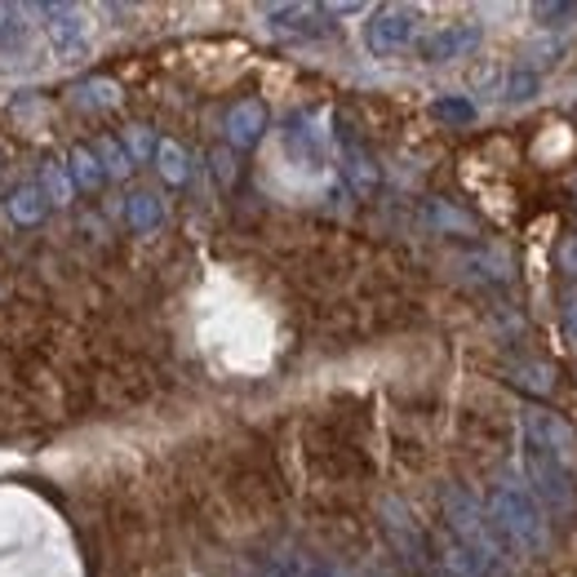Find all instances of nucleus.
Segmentation results:
<instances>
[{
  "label": "nucleus",
  "instance_id": "nucleus-7",
  "mask_svg": "<svg viewBox=\"0 0 577 577\" xmlns=\"http://www.w3.org/2000/svg\"><path fill=\"white\" fill-rule=\"evenodd\" d=\"M480 40H485L480 22H453V27H440L436 36H427V40L418 45V53H422L427 62H453V58L476 53Z\"/></svg>",
  "mask_w": 577,
  "mask_h": 577
},
{
  "label": "nucleus",
  "instance_id": "nucleus-27",
  "mask_svg": "<svg viewBox=\"0 0 577 577\" xmlns=\"http://www.w3.org/2000/svg\"><path fill=\"white\" fill-rule=\"evenodd\" d=\"M272 577H285V569H276V574H272Z\"/></svg>",
  "mask_w": 577,
  "mask_h": 577
},
{
  "label": "nucleus",
  "instance_id": "nucleus-26",
  "mask_svg": "<svg viewBox=\"0 0 577 577\" xmlns=\"http://www.w3.org/2000/svg\"><path fill=\"white\" fill-rule=\"evenodd\" d=\"M9 18H18V9H9V4H0V27H4Z\"/></svg>",
  "mask_w": 577,
  "mask_h": 577
},
{
  "label": "nucleus",
  "instance_id": "nucleus-23",
  "mask_svg": "<svg viewBox=\"0 0 577 577\" xmlns=\"http://www.w3.org/2000/svg\"><path fill=\"white\" fill-rule=\"evenodd\" d=\"M534 13H538V18H547V22L556 27V22H565V18H574V13H577V4H574V0H560V4L551 0V4H534Z\"/></svg>",
  "mask_w": 577,
  "mask_h": 577
},
{
  "label": "nucleus",
  "instance_id": "nucleus-18",
  "mask_svg": "<svg viewBox=\"0 0 577 577\" xmlns=\"http://www.w3.org/2000/svg\"><path fill=\"white\" fill-rule=\"evenodd\" d=\"M45 196H40V187H18L13 196H9V218L13 223H40L45 218Z\"/></svg>",
  "mask_w": 577,
  "mask_h": 577
},
{
  "label": "nucleus",
  "instance_id": "nucleus-5",
  "mask_svg": "<svg viewBox=\"0 0 577 577\" xmlns=\"http://www.w3.org/2000/svg\"><path fill=\"white\" fill-rule=\"evenodd\" d=\"M520 467H525V480L534 485L529 493L534 498H542V502H551V507H574V471L565 467V462H556V458H547V453H534V449H525L520 444Z\"/></svg>",
  "mask_w": 577,
  "mask_h": 577
},
{
  "label": "nucleus",
  "instance_id": "nucleus-12",
  "mask_svg": "<svg viewBox=\"0 0 577 577\" xmlns=\"http://www.w3.org/2000/svg\"><path fill=\"white\" fill-rule=\"evenodd\" d=\"M382 516H387V529H391L395 547H400L409 560H422V556H427V538H422V529L409 520V511H404L400 502H382Z\"/></svg>",
  "mask_w": 577,
  "mask_h": 577
},
{
  "label": "nucleus",
  "instance_id": "nucleus-11",
  "mask_svg": "<svg viewBox=\"0 0 577 577\" xmlns=\"http://www.w3.org/2000/svg\"><path fill=\"white\" fill-rule=\"evenodd\" d=\"M267 18L276 31H297V36H315L324 31L320 18H329L320 4H267Z\"/></svg>",
  "mask_w": 577,
  "mask_h": 577
},
{
  "label": "nucleus",
  "instance_id": "nucleus-20",
  "mask_svg": "<svg viewBox=\"0 0 577 577\" xmlns=\"http://www.w3.org/2000/svg\"><path fill=\"white\" fill-rule=\"evenodd\" d=\"M534 94H538V71L511 67V71H507V85H502V98H507V102H525V98H534Z\"/></svg>",
  "mask_w": 577,
  "mask_h": 577
},
{
  "label": "nucleus",
  "instance_id": "nucleus-24",
  "mask_svg": "<svg viewBox=\"0 0 577 577\" xmlns=\"http://www.w3.org/2000/svg\"><path fill=\"white\" fill-rule=\"evenodd\" d=\"M285 577H342V574L329 569V565H293V569H285Z\"/></svg>",
  "mask_w": 577,
  "mask_h": 577
},
{
  "label": "nucleus",
  "instance_id": "nucleus-10",
  "mask_svg": "<svg viewBox=\"0 0 577 577\" xmlns=\"http://www.w3.org/2000/svg\"><path fill=\"white\" fill-rule=\"evenodd\" d=\"M285 147L288 156H297L302 165H315L324 156V129H315V120L302 111V116H288L285 125Z\"/></svg>",
  "mask_w": 577,
  "mask_h": 577
},
{
  "label": "nucleus",
  "instance_id": "nucleus-8",
  "mask_svg": "<svg viewBox=\"0 0 577 577\" xmlns=\"http://www.w3.org/2000/svg\"><path fill=\"white\" fill-rule=\"evenodd\" d=\"M333 138H338V151H342V174H346V183H351L360 196H369V192L378 187L373 156L364 151V143L351 134V125H346V120H338V125H333Z\"/></svg>",
  "mask_w": 577,
  "mask_h": 577
},
{
  "label": "nucleus",
  "instance_id": "nucleus-17",
  "mask_svg": "<svg viewBox=\"0 0 577 577\" xmlns=\"http://www.w3.org/2000/svg\"><path fill=\"white\" fill-rule=\"evenodd\" d=\"M71 192H76V183H71L67 165L49 160V165L40 169V196H45V201H53V205H67V201H71Z\"/></svg>",
  "mask_w": 577,
  "mask_h": 577
},
{
  "label": "nucleus",
  "instance_id": "nucleus-21",
  "mask_svg": "<svg viewBox=\"0 0 577 577\" xmlns=\"http://www.w3.org/2000/svg\"><path fill=\"white\" fill-rule=\"evenodd\" d=\"M156 138H151V129L147 125H134L129 134H125V151H129V160H156Z\"/></svg>",
  "mask_w": 577,
  "mask_h": 577
},
{
  "label": "nucleus",
  "instance_id": "nucleus-3",
  "mask_svg": "<svg viewBox=\"0 0 577 577\" xmlns=\"http://www.w3.org/2000/svg\"><path fill=\"white\" fill-rule=\"evenodd\" d=\"M520 444L534 453H547L556 462H565L569 471L577 467V431L569 418L551 413V409H525L520 413Z\"/></svg>",
  "mask_w": 577,
  "mask_h": 577
},
{
  "label": "nucleus",
  "instance_id": "nucleus-22",
  "mask_svg": "<svg viewBox=\"0 0 577 577\" xmlns=\"http://www.w3.org/2000/svg\"><path fill=\"white\" fill-rule=\"evenodd\" d=\"M80 102H85V107H111V102H116V85H111V80H89V85L80 89Z\"/></svg>",
  "mask_w": 577,
  "mask_h": 577
},
{
  "label": "nucleus",
  "instance_id": "nucleus-4",
  "mask_svg": "<svg viewBox=\"0 0 577 577\" xmlns=\"http://www.w3.org/2000/svg\"><path fill=\"white\" fill-rule=\"evenodd\" d=\"M413 31H418V9H409V4H382L364 22V45H369V53L387 58V53H400L413 40Z\"/></svg>",
  "mask_w": 577,
  "mask_h": 577
},
{
  "label": "nucleus",
  "instance_id": "nucleus-13",
  "mask_svg": "<svg viewBox=\"0 0 577 577\" xmlns=\"http://www.w3.org/2000/svg\"><path fill=\"white\" fill-rule=\"evenodd\" d=\"M67 174H71V183L76 187H85V192H98L102 187V165H98V156H94V147H71V156H67Z\"/></svg>",
  "mask_w": 577,
  "mask_h": 577
},
{
  "label": "nucleus",
  "instance_id": "nucleus-15",
  "mask_svg": "<svg viewBox=\"0 0 577 577\" xmlns=\"http://www.w3.org/2000/svg\"><path fill=\"white\" fill-rule=\"evenodd\" d=\"M431 116L440 120V125H471L476 120V102L471 98H462V94H444V98H436L431 102Z\"/></svg>",
  "mask_w": 577,
  "mask_h": 577
},
{
  "label": "nucleus",
  "instance_id": "nucleus-19",
  "mask_svg": "<svg viewBox=\"0 0 577 577\" xmlns=\"http://www.w3.org/2000/svg\"><path fill=\"white\" fill-rule=\"evenodd\" d=\"M94 156H98V165H102V174H116V178H125L129 169H134V160H129V151L116 143V138H102L98 147H94Z\"/></svg>",
  "mask_w": 577,
  "mask_h": 577
},
{
  "label": "nucleus",
  "instance_id": "nucleus-28",
  "mask_svg": "<svg viewBox=\"0 0 577 577\" xmlns=\"http://www.w3.org/2000/svg\"><path fill=\"white\" fill-rule=\"evenodd\" d=\"M440 577H453V574H440Z\"/></svg>",
  "mask_w": 577,
  "mask_h": 577
},
{
  "label": "nucleus",
  "instance_id": "nucleus-25",
  "mask_svg": "<svg viewBox=\"0 0 577 577\" xmlns=\"http://www.w3.org/2000/svg\"><path fill=\"white\" fill-rule=\"evenodd\" d=\"M565 267H569V272H577V236L569 241V245H565Z\"/></svg>",
  "mask_w": 577,
  "mask_h": 577
},
{
  "label": "nucleus",
  "instance_id": "nucleus-1",
  "mask_svg": "<svg viewBox=\"0 0 577 577\" xmlns=\"http://www.w3.org/2000/svg\"><path fill=\"white\" fill-rule=\"evenodd\" d=\"M440 507H444V520H449V534L458 538V551H467L471 560L489 565V569H507V542L502 534L493 529L489 511L462 489V485H444L440 493Z\"/></svg>",
  "mask_w": 577,
  "mask_h": 577
},
{
  "label": "nucleus",
  "instance_id": "nucleus-14",
  "mask_svg": "<svg viewBox=\"0 0 577 577\" xmlns=\"http://www.w3.org/2000/svg\"><path fill=\"white\" fill-rule=\"evenodd\" d=\"M125 218H129L134 232H156V227L165 223V205H160L151 192H134L129 205H125Z\"/></svg>",
  "mask_w": 577,
  "mask_h": 577
},
{
  "label": "nucleus",
  "instance_id": "nucleus-9",
  "mask_svg": "<svg viewBox=\"0 0 577 577\" xmlns=\"http://www.w3.org/2000/svg\"><path fill=\"white\" fill-rule=\"evenodd\" d=\"M267 134V107L258 98H245L227 111V143L232 147H254Z\"/></svg>",
  "mask_w": 577,
  "mask_h": 577
},
{
  "label": "nucleus",
  "instance_id": "nucleus-6",
  "mask_svg": "<svg viewBox=\"0 0 577 577\" xmlns=\"http://www.w3.org/2000/svg\"><path fill=\"white\" fill-rule=\"evenodd\" d=\"M40 13H45L49 45H53L62 58H71V53H80V49L89 45V22H85L80 9H71V4H40Z\"/></svg>",
  "mask_w": 577,
  "mask_h": 577
},
{
  "label": "nucleus",
  "instance_id": "nucleus-2",
  "mask_svg": "<svg viewBox=\"0 0 577 577\" xmlns=\"http://www.w3.org/2000/svg\"><path fill=\"white\" fill-rule=\"evenodd\" d=\"M489 520L511 551H542L547 547V516L542 502L520 485H498L489 498Z\"/></svg>",
  "mask_w": 577,
  "mask_h": 577
},
{
  "label": "nucleus",
  "instance_id": "nucleus-16",
  "mask_svg": "<svg viewBox=\"0 0 577 577\" xmlns=\"http://www.w3.org/2000/svg\"><path fill=\"white\" fill-rule=\"evenodd\" d=\"M156 169H160V178H165V183H174V187L192 178L187 151H183L178 143H160V147H156Z\"/></svg>",
  "mask_w": 577,
  "mask_h": 577
}]
</instances>
